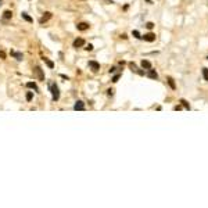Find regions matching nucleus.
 Segmentation results:
<instances>
[{
	"mask_svg": "<svg viewBox=\"0 0 208 208\" xmlns=\"http://www.w3.org/2000/svg\"><path fill=\"white\" fill-rule=\"evenodd\" d=\"M49 89L52 92V96H53V101H57L60 98V89L54 82H50L49 83Z\"/></svg>",
	"mask_w": 208,
	"mask_h": 208,
	"instance_id": "obj_1",
	"label": "nucleus"
},
{
	"mask_svg": "<svg viewBox=\"0 0 208 208\" xmlns=\"http://www.w3.org/2000/svg\"><path fill=\"white\" fill-rule=\"evenodd\" d=\"M33 72H35V75L37 76V79H39V81H45V74H43V70L40 67H35Z\"/></svg>",
	"mask_w": 208,
	"mask_h": 208,
	"instance_id": "obj_2",
	"label": "nucleus"
},
{
	"mask_svg": "<svg viewBox=\"0 0 208 208\" xmlns=\"http://www.w3.org/2000/svg\"><path fill=\"white\" fill-rule=\"evenodd\" d=\"M89 68L93 71V72H97V71L100 70V64H98L97 61L92 60V61H89Z\"/></svg>",
	"mask_w": 208,
	"mask_h": 208,
	"instance_id": "obj_3",
	"label": "nucleus"
},
{
	"mask_svg": "<svg viewBox=\"0 0 208 208\" xmlns=\"http://www.w3.org/2000/svg\"><path fill=\"white\" fill-rule=\"evenodd\" d=\"M72 46L75 47V49H79V47L82 46H85V40L82 39V37H78V39H75L74 40V43H72Z\"/></svg>",
	"mask_w": 208,
	"mask_h": 208,
	"instance_id": "obj_4",
	"label": "nucleus"
},
{
	"mask_svg": "<svg viewBox=\"0 0 208 208\" xmlns=\"http://www.w3.org/2000/svg\"><path fill=\"white\" fill-rule=\"evenodd\" d=\"M74 110L75 111H83L85 110V103H83V101H81V100H78L76 103L74 104Z\"/></svg>",
	"mask_w": 208,
	"mask_h": 208,
	"instance_id": "obj_5",
	"label": "nucleus"
},
{
	"mask_svg": "<svg viewBox=\"0 0 208 208\" xmlns=\"http://www.w3.org/2000/svg\"><path fill=\"white\" fill-rule=\"evenodd\" d=\"M142 37L146 40V42H154V40H155V33L148 32V33H146V35H144V36H142Z\"/></svg>",
	"mask_w": 208,
	"mask_h": 208,
	"instance_id": "obj_6",
	"label": "nucleus"
},
{
	"mask_svg": "<svg viewBox=\"0 0 208 208\" xmlns=\"http://www.w3.org/2000/svg\"><path fill=\"white\" fill-rule=\"evenodd\" d=\"M10 54H11V56L14 57L17 61H22L24 60V54L19 53V52H14V50H11V53H10Z\"/></svg>",
	"mask_w": 208,
	"mask_h": 208,
	"instance_id": "obj_7",
	"label": "nucleus"
},
{
	"mask_svg": "<svg viewBox=\"0 0 208 208\" xmlns=\"http://www.w3.org/2000/svg\"><path fill=\"white\" fill-rule=\"evenodd\" d=\"M129 67H131V70L133 71V72L139 74V75H144V71H140V70H137V67H136V64H135V63H129Z\"/></svg>",
	"mask_w": 208,
	"mask_h": 208,
	"instance_id": "obj_8",
	"label": "nucleus"
},
{
	"mask_svg": "<svg viewBox=\"0 0 208 208\" xmlns=\"http://www.w3.org/2000/svg\"><path fill=\"white\" fill-rule=\"evenodd\" d=\"M89 24L87 22H79L76 25V28H78V31H86V29H89Z\"/></svg>",
	"mask_w": 208,
	"mask_h": 208,
	"instance_id": "obj_9",
	"label": "nucleus"
},
{
	"mask_svg": "<svg viewBox=\"0 0 208 208\" xmlns=\"http://www.w3.org/2000/svg\"><path fill=\"white\" fill-rule=\"evenodd\" d=\"M148 72H147V76L148 78H151V79H158V74L155 72V70H151V68H150V70H147Z\"/></svg>",
	"mask_w": 208,
	"mask_h": 208,
	"instance_id": "obj_10",
	"label": "nucleus"
},
{
	"mask_svg": "<svg viewBox=\"0 0 208 208\" xmlns=\"http://www.w3.org/2000/svg\"><path fill=\"white\" fill-rule=\"evenodd\" d=\"M50 18H52V13H45V15H43L42 18L39 19V22L43 24V22H46L47 19H50Z\"/></svg>",
	"mask_w": 208,
	"mask_h": 208,
	"instance_id": "obj_11",
	"label": "nucleus"
},
{
	"mask_svg": "<svg viewBox=\"0 0 208 208\" xmlns=\"http://www.w3.org/2000/svg\"><path fill=\"white\" fill-rule=\"evenodd\" d=\"M142 68L143 70H150V68H151V63L147 60H143L142 61Z\"/></svg>",
	"mask_w": 208,
	"mask_h": 208,
	"instance_id": "obj_12",
	"label": "nucleus"
},
{
	"mask_svg": "<svg viewBox=\"0 0 208 208\" xmlns=\"http://www.w3.org/2000/svg\"><path fill=\"white\" fill-rule=\"evenodd\" d=\"M13 17V13L10 11V10H6L4 13H3V19H11Z\"/></svg>",
	"mask_w": 208,
	"mask_h": 208,
	"instance_id": "obj_13",
	"label": "nucleus"
},
{
	"mask_svg": "<svg viewBox=\"0 0 208 208\" xmlns=\"http://www.w3.org/2000/svg\"><path fill=\"white\" fill-rule=\"evenodd\" d=\"M26 86H28L29 89H33L35 92H39V89H37V86H36L35 82H28V83H26Z\"/></svg>",
	"mask_w": 208,
	"mask_h": 208,
	"instance_id": "obj_14",
	"label": "nucleus"
},
{
	"mask_svg": "<svg viewBox=\"0 0 208 208\" xmlns=\"http://www.w3.org/2000/svg\"><path fill=\"white\" fill-rule=\"evenodd\" d=\"M43 61L47 64V67H49V68H54V63H53V61H50L49 58H46V57H43Z\"/></svg>",
	"mask_w": 208,
	"mask_h": 208,
	"instance_id": "obj_15",
	"label": "nucleus"
},
{
	"mask_svg": "<svg viewBox=\"0 0 208 208\" xmlns=\"http://www.w3.org/2000/svg\"><path fill=\"white\" fill-rule=\"evenodd\" d=\"M168 85L171 86V89H173L175 90L176 89V85H175V81L172 79V78H168Z\"/></svg>",
	"mask_w": 208,
	"mask_h": 208,
	"instance_id": "obj_16",
	"label": "nucleus"
},
{
	"mask_svg": "<svg viewBox=\"0 0 208 208\" xmlns=\"http://www.w3.org/2000/svg\"><path fill=\"white\" fill-rule=\"evenodd\" d=\"M21 17H22L24 19H25V21H28V22H33V19L31 18V17H29L28 14H26V13H22V14H21Z\"/></svg>",
	"mask_w": 208,
	"mask_h": 208,
	"instance_id": "obj_17",
	"label": "nucleus"
},
{
	"mask_svg": "<svg viewBox=\"0 0 208 208\" xmlns=\"http://www.w3.org/2000/svg\"><path fill=\"white\" fill-rule=\"evenodd\" d=\"M203 76H204V79L208 82V68H203Z\"/></svg>",
	"mask_w": 208,
	"mask_h": 208,
	"instance_id": "obj_18",
	"label": "nucleus"
},
{
	"mask_svg": "<svg viewBox=\"0 0 208 208\" xmlns=\"http://www.w3.org/2000/svg\"><path fill=\"white\" fill-rule=\"evenodd\" d=\"M26 100H28V101H31V100H32V98H33V93H32V92H26Z\"/></svg>",
	"mask_w": 208,
	"mask_h": 208,
	"instance_id": "obj_19",
	"label": "nucleus"
},
{
	"mask_svg": "<svg viewBox=\"0 0 208 208\" xmlns=\"http://www.w3.org/2000/svg\"><path fill=\"white\" fill-rule=\"evenodd\" d=\"M132 35H133L135 37H136V39H142V36H140V33H139V31H133V32H132Z\"/></svg>",
	"mask_w": 208,
	"mask_h": 208,
	"instance_id": "obj_20",
	"label": "nucleus"
},
{
	"mask_svg": "<svg viewBox=\"0 0 208 208\" xmlns=\"http://www.w3.org/2000/svg\"><path fill=\"white\" fill-rule=\"evenodd\" d=\"M180 103H182V105H183V107H185V108H187V110H189V108H190V105H189V103H187L186 100H180Z\"/></svg>",
	"mask_w": 208,
	"mask_h": 208,
	"instance_id": "obj_21",
	"label": "nucleus"
},
{
	"mask_svg": "<svg viewBox=\"0 0 208 208\" xmlns=\"http://www.w3.org/2000/svg\"><path fill=\"white\" fill-rule=\"evenodd\" d=\"M85 50H87V52H92V50H93V45H90V43H89V45L85 47Z\"/></svg>",
	"mask_w": 208,
	"mask_h": 208,
	"instance_id": "obj_22",
	"label": "nucleus"
},
{
	"mask_svg": "<svg viewBox=\"0 0 208 208\" xmlns=\"http://www.w3.org/2000/svg\"><path fill=\"white\" fill-rule=\"evenodd\" d=\"M146 26H147L148 29H153V28H154V24H153V22H147V24H146Z\"/></svg>",
	"mask_w": 208,
	"mask_h": 208,
	"instance_id": "obj_23",
	"label": "nucleus"
},
{
	"mask_svg": "<svg viewBox=\"0 0 208 208\" xmlns=\"http://www.w3.org/2000/svg\"><path fill=\"white\" fill-rule=\"evenodd\" d=\"M119 76H121V75H119V74H118V75H115V76H114V78H112V82H114V83H115V82H118V79H119Z\"/></svg>",
	"mask_w": 208,
	"mask_h": 208,
	"instance_id": "obj_24",
	"label": "nucleus"
},
{
	"mask_svg": "<svg viewBox=\"0 0 208 208\" xmlns=\"http://www.w3.org/2000/svg\"><path fill=\"white\" fill-rule=\"evenodd\" d=\"M107 94H108V96H112V94H114V90H112V89H108V90H107Z\"/></svg>",
	"mask_w": 208,
	"mask_h": 208,
	"instance_id": "obj_25",
	"label": "nucleus"
},
{
	"mask_svg": "<svg viewBox=\"0 0 208 208\" xmlns=\"http://www.w3.org/2000/svg\"><path fill=\"white\" fill-rule=\"evenodd\" d=\"M0 58H3V60L6 58V54H4V52H0Z\"/></svg>",
	"mask_w": 208,
	"mask_h": 208,
	"instance_id": "obj_26",
	"label": "nucleus"
},
{
	"mask_svg": "<svg viewBox=\"0 0 208 208\" xmlns=\"http://www.w3.org/2000/svg\"><path fill=\"white\" fill-rule=\"evenodd\" d=\"M115 70H117L115 67H111V68H110V74H114V72H115Z\"/></svg>",
	"mask_w": 208,
	"mask_h": 208,
	"instance_id": "obj_27",
	"label": "nucleus"
},
{
	"mask_svg": "<svg viewBox=\"0 0 208 208\" xmlns=\"http://www.w3.org/2000/svg\"><path fill=\"white\" fill-rule=\"evenodd\" d=\"M147 2H148V3H151V0H147Z\"/></svg>",
	"mask_w": 208,
	"mask_h": 208,
	"instance_id": "obj_28",
	"label": "nucleus"
},
{
	"mask_svg": "<svg viewBox=\"0 0 208 208\" xmlns=\"http://www.w3.org/2000/svg\"><path fill=\"white\" fill-rule=\"evenodd\" d=\"M0 2H2V0H0Z\"/></svg>",
	"mask_w": 208,
	"mask_h": 208,
	"instance_id": "obj_29",
	"label": "nucleus"
}]
</instances>
